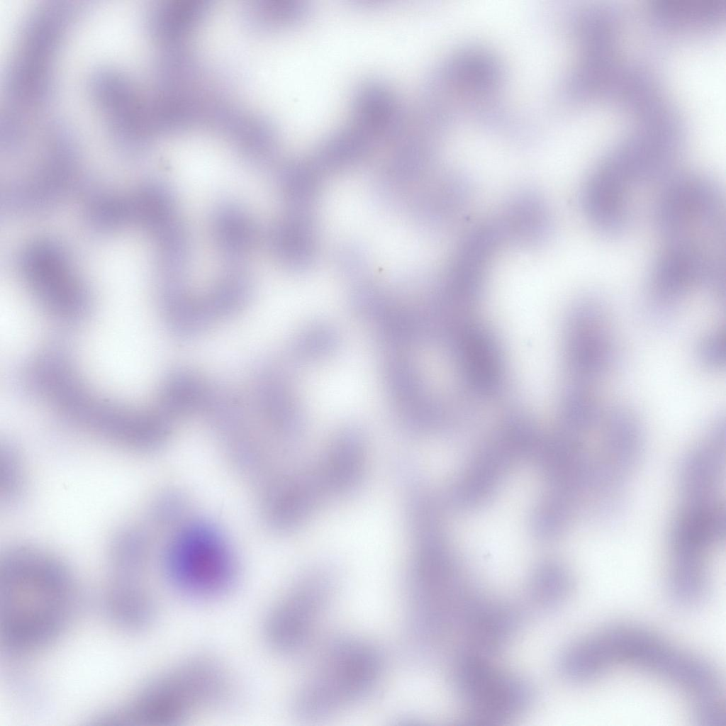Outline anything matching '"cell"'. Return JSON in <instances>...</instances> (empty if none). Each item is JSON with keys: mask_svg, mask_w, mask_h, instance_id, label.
Listing matches in <instances>:
<instances>
[{"mask_svg": "<svg viewBox=\"0 0 726 726\" xmlns=\"http://www.w3.org/2000/svg\"><path fill=\"white\" fill-rule=\"evenodd\" d=\"M621 664L674 683L691 693L693 701L721 693L718 678L707 663L632 625L608 627L575 643L563 654L560 669L569 680L582 683Z\"/></svg>", "mask_w": 726, "mask_h": 726, "instance_id": "obj_1", "label": "cell"}, {"mask_svg": "<svg viewBox=\"0 0 726 726\" xmlns=\"http://www.w3.org/2000/svg\"><path fill=\"white\" fill-rule=\"evenodd\" d=\"M233 677L209 655L185 658L168 667L144 687L133 712L153 725H172L225 705L234 693Z\"/></svg>", "mask_w": 726, "mask_h": 726, "instance_id": "obj_2", "label": "cell"}, {"mask_svg": "<svg viewBox=\"0 0 726 726\" xmlns=\"http://www.w3.org/2000/svg\"><path fill=\"white\" fill-rule=\"evenodd\" d=\"M316 670L295 695L293 710L301 720L328 717L365 698L383 673L377 648L355 638L335 640Z\"/></svg>", "mask_w": 726, "mask_h": 726, "instance_id": "obj_3", "label": "cell"}, {"mask_svg": "<svg viewBox=\"0 0 726 726\" xmlns=\"http://www.w3.org/2000/svg\"><path fill=\"white\" fill-rule=\"evenodd\" d=\"M334 579L318 570L302 578L277 598L266 612L262 635L272 652L290 656L308 644L331 600Z\"/></svg>", "mask_w": 726, "mask_h": 726, "instance_id": "obj_4", "label": "cell"}, {"mask_svg": "<svg viewBox=\"0 0 726 726\" xmlns=\"http://www.w3.org/2000/svg\"><path fill=\"white\" fill-rule=\"evenodd\" d=\"M454 681L467 705L468 720L477 724L507 720L527 708L530 686L520 678L491 664L483 654H465L459 659Z\"/></svg>", "mask_w": 726, "mask_h": 726, "instance_id": "obj_5", "label": "cell"}, {"mask_svg": "<svg viewBox=\"0 0 726 726\" xmlns=\"http://www.w3.org/2000/svg\"><path fill=\"white\" fill-rule=\"evenodd\" d=\"M722 199L708 179L681 176L672 179L659 195L654 208L657 230L669 242L722 226Z\"/></svg>", "mask_w": 726, "mask_h": 726, "instance_id": "obj_6", "label": "cell"}, {"mask_svg": "<svg viewBox=\"0 0 726 726\" xmlns=\"http://www.w3.org/2000/svg\"><path fill=\"white\" fill-rule=\"evenodd\" d=\"M192 537L189 548L172 550L167 561V574L181 594L196 600L218 598L227 593L235 580V566L216 537ZM184 542V541H183Z\"/></svg>", "mask_w": 726, "mask_h": 726, "instance_id": "obj_7", "label": "cell"}, {"mask_svg": "<svg viewBox=\"0 0 726 726\" xmlns=\"http://www.w3.org/2000/svg\"><path fill=\"white\" fill-rule=\"evenodd\" d=\"M569 357L578 382L592 386L614 367L617 352L606 311L595 299L574 308L570 325Z\"/></svg>", "mask_w": 726, "mask_h": 726, "instance_id": "obj_8", "label": "cell"}, {"mask_svg": "<svg viewBox=\"0 0 726 726\" xmlns=\"http://www.w3.org/2000/svg\"><path fill=\"white\" fill-rule=\"evenodd\" d=\"M711 274V263L702 250L687 242L669 243L650 274L651 313L657 318H668L688 289L696 284L705 287Z\"/></svg>", "mask_w": 726, "mask_h": 726, "instance_id": "obj_9", "label": "cell"}, {"mask_svg": "<svg viewBox=\"0 0 726 726\" xmlns=\"http://www.w3.org/2000/svg\"><path fill=\"white\" fill-rule=\"evenodd\" d=\"M725 423L717 420L704 440L683 459L678 486L683 504L718 502L717 491L725 464Z\"/></svg>", "mask_w": 726, "mask_h": 726, "instance_id": "obj_10", "label": "cell"}, {"mask_svg": "<svg viewBox=\"0 0 726 726\" xmlns=\"http://www.w3.org/2000/svg\"><path fill=\"white\" fill-rule=\"evenodd\" d=\"M725 532L720 503L682 504L669 532L671 557H704Z\"/></svg>", "mask_w": 726, "mask_h": 726, "instance_id": "obj_11", "label": "cell"}, {"mask_svg": "<svg viewBox=\"0 0 726 726\" xmlns=\"http://www.w3.org/2000/svg\"><path fill=\"white\" fill-rule=\"evenodd\" d=\"M628 191L602 164L593 172L583 189V205L596 228L608 235L625 229L629 219Z\"/></svg>", "mask_w": 726, "mask_h": 726, "instance_id": "obj_12", "label": "cell"}, {"mask_svg": "<svg viewBox=\"0 0 726 726\" xmlns=\"http://www.w3.org/2000/svg\"><path fill=\"white\" fill-rule=\"evenodd\" d=\"M601 459L615 474L626 479L639 462L642 430L634 413L622 405L613 406L603 413Z\"/></svg>", "mask_w": 726, "mask_h": 726, "instance_id": "obj_13", "label": "cell"}, {"mask_svg": "<svg viewBox=\"0 0 726 726\" xmlns=\"http://www.w3.org/2000/svg\"><path fill=\"white\" fill-rule=\"evenodd\" d=\"M208 389L191 372L178 370L163 384L160 394V411L168 419L202 409Z\"/></svg>", "mask_w": 726, "mask_h": 726, "instance_id": "obj_14", "label": "cell"}, {"mask_svg": "<svg viewBox=\"0 0 726 726\" xmlns=\"http://www.w3.org/2000/svg\"><path fill=\"white\" fill-rule=\"evenodd\" d=\"M359 128L366 133H385L398 118L396 101L389 90L372 84L362 89L355 101Z\"/></svg>", "mask_w": 726, "mask_h": 726, "instance_id": "obj_15", "label": "cell"}, {"mask_svg": "<svg viewBox=\"0 0 726 726\" xmlns=\"http://www.w3.org/2000/svg\"><path fill=\"white\" fill-rule=\"evenodd\" d=\"M255 386L259 404L268 418L281 427L291 426L294 416L288 396L272 369H262L257 374Z\"/></svg>", "mask_w": 726, "mask_h": 726, "instance_id": "obj_16", "label": "cell"}, {"mask_svg": "<svg viewBox=\"0 0 726 726\" xmlns=\"http://www.w3.org/2000/svg\"><path fill=\"white\" fill-rule=\"evenodd\" d=\"M250 294L247 280L241 277L223 279L201 299L211 319L229 316L240 310Z\"/></svg>", "mask_w": 726, "mask_h": 726, "instance_id": "obj_17", "label": "cell"}, {"mask_svg": "<svg viewBox=\"0 0 726 726\" xmlns=\"http://www.w3.org/2000/svg\"><path fill=\"white\" fill-rule=\"evenodd\" d=\"M217 218V235L225 248L240 252L250 242L251 229L247 220L234 209L219 212Z\"/></svg>", "mask_w": 726, "mask_h": 726, "instance_id": "obj_18", "label": "cell"}, {"mask_svg": "<svg viewBox=\"0 0 726 726\" xmlns=\"http://www.w3.org/2000/svg\"><path fill=\"white\" fill-rule=\"evenodd\" d=\"M696 357L707 369H720L725 364V335L721 330L712 331L698 343Z\"/></svg>", "mask_w": 726, "mask_h": 726, "instance_id": "obj_19", "label": "cell"}, {"mask_svg": "<svg viewBox=\"0 0 726 726\" xmlns=\"http://www.w3.org/2000/svg\"><path fill=\"white\" fill-rule=\"evenodd\" d=\"M145 67L147 68V67H146V60H145ZM146 74H147V69H146ZM147 79H150V76L149 75L147 76Z\"/></svg>", "mask_w": 726, "mask_h": 726, "instance_id": "obj_20", "label": "cell"}, {"mask_svg": "<svg viewBox=\"0 0 726 726\" xmlns=\"http://www.w3.org/2000/svg\"><path fill=\"white\" fill-rule=\"evenodd\" d=\"M607 163V162H606ZM608 164V163H607ZM609 165V164H608ZM610 166V165H609ZM612 168V167H611ZM613 169V168H612ZM614 170V169H613ZM615 171V170H614ZM625 182V181H624ZM626 183V182H625ZM627 184V183H626ZM628 185V184H627Z\"/></svg>", "mask_w": 726, "mask_h": 726, "instance_id": "obj_21", "label": "cell"}]
</instances>
